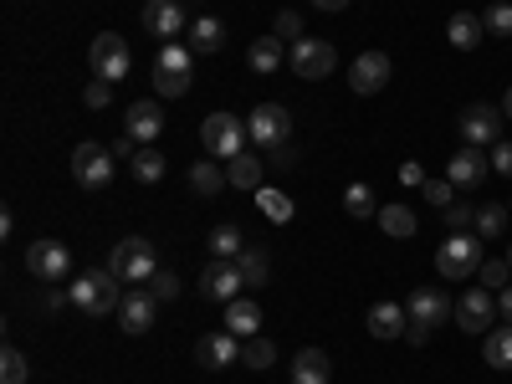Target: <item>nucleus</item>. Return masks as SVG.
Returning a JSON list of instances; mask_svg holds the SVG:
<instances>
[{
  "mask_svg": "<svg viewBox=\"0 0 512 384\" xmlns=\"http://www.w3.org/2000/svg\"><path fill=\"white\" fill-rule=\"evenodd\" d=\"M72 308L77 313H88V318H108V313H118V303H123V282L108 272V267H93V272H82V277H72Z\"/></svg>",
  "mask_w": 512,
  "mask_h": 384,
  "instance_id": "f257e3e1",
  "label": "nucleus"
},
{
  "mask_svg": "<svg viewBox=\"0 0 512 384\" xmlns=\"http://www.w3.org/2000/svg\"><path fill=\"white\" fill-rule=\"evenodd\" d=\"M108 272H113L118 282H128V287L154 282V272H159L154 241H149V236H123V241L113 246V256H108Z\"/></svg>",
  "mask_w": 512,
  "mask_h": 384,
  "instance_id": "f03ea898",
  "label": "nucleus"
},
{
  "mask_svg": "<svg viewBox=\"0 0 512 384\" xmlns=\"http://www.w3.org/2000/svg\"><path fill=\"white\" fill-rule=\"evenodd\" d=\"M190 67H195V52L185 41H164L159 57H154V93L159 98H185L190 93Z\"/></svg>",
  "mask_w": 512,
  "mask_h": 384,
  "instance_id": "7ed1b4c3",
  "label": "nucleus"
},
{
  "mask_svg": "<svg viewBox=\"0 0 512 384\" xmlns=\"http://www.w3.org/2000/svg\"><path fill=\"white\" fill-rule=\"evenodd\" d=\"M200 144H205L210 159H236V154H246V144H251V128H246V118H236V113H210V118L200 123Z\"/></svg>",
  "mask_w": 512,
  "mask_h": 384,
  "instance_id": "20e7f679",
  "label": "nucleus"
},
{
  "mask_svg": "<svg viewBox=\"0 0 512 384\" xmlns=\"http://www.w3.org/2000/svg\"><path fill=\"white\" fill-rule=\"evenodd\" d=\"M477 267H482V236H446L441 241V251H436V272L446 277V282H461V277H477Z\"/></svg>",
  "mask_w": 512,
  "mask_h": 384,
  "instance_id": "39448f33",
  "label": "nucleus"
},
{
  "mask_svg": "<svg viewBox=\"0 0 512 384\" xmlns=\"http://www.w3.org/2000/svg\"><path fill=\"white\" fill-rule=\"evenodd\" d=\"M241 287L246 277H241V262H231V256H210L195 277V292L210 297V303H231V297H241Z\"/></svg>",
  "mask_w": 512,
  "mask_h": 384,
  "instance_id": "423d86ee",
  "label": "nucleus"
},
{
  "mask_svg": "<svg viewBox=\"0 0 512 384\" xmlns=\"http://www.w3.org/2000/svg\"><path fill=\"white\" fill-rule=\"evenodd\" d=\"M113 149H103V144H77L72 149V180L88 190V195H98V190H108L113 185Z\"/></svg>",
  "mask_w": 512,
  "mask_h": 384,
  "instance_id": "0eeeda50",
  "label": "nucleus"
},
{
  "mask_svg": "<svg viewBox=\"0 0 512 384\" xmlns=\"http://www.w3.org/2000/svg\"><path fill=\"white\" fill-rule=\"evenodd\" d=\"M246 128H251V144H256V149L277 154V149L292 139V113H287L282 103H262V108H251Z\"/></svg>",
  "mask_w": 512,
  "mask_h": 384,
  "instance_id": "6e6552de",
  "label": "nucleus"
},
{
  "mask_svg": "<svg viewBox=\"0 0 512 384\" xmlns=\"http://www.w3.org/2000/svg\"><path fill=\"white\" fill-rule=\"evenodd\" d=\"M26 272L36 277V282H62V277H72V251L62 246V241H52V236H41V241H31L26 246Z\"/></svg>",
  "mask_w": 512,
  "mask_h": 384,
  "instance_id": "1a4fd4ad",
  "label": "nucleus"
},
{
  "mask_svg": "<svg viewBox=\"0 0 512 384\" xmlns=\"http://www.w3.org/2000/svg\"><path fill=\"white\" fill-rule=\"evenodd\" d=\"M88 62H93V77H103V82H123L128 72H134V52H128V41L118 31H103L93 41Z\"/></svg>",
  "mask_w": 512,
  "mask_h": 384,
  "instance_id": "9d476101",
  "label": "nucleus"
},
{
  "mask_svg": "<svg viewBox=\"0 0 512 384\" xmlns=\"http://www.w3.org/2000/svg\"><path fill=\"white\" fill-rule=\"evenodd\" d=\"M287 67L297 77H308V82H323L328 72H338V52L328 47V41H318V36H303V41H292Z\"/></svg>",
  "mask_w": 512,
  "mask_h": 384,
  "instance_id": "9b49d317",
  "label": "nucleus"
},
{
  "mask_svg": "<svg viewBox=\"0 0 512 384\" xmlns=\"http://www.w3.org/2000/svg\"><path fill=\"white\" fill-rule=\"evenodd\" d=\"M456 128H461V139L472 144V149H492V144L502 139V108H492V103H472V108H461Z\"/></svg>",
  "mask_w": 512,
  "mask_h": 384,
  "instance_id": "f8f14e48",
  "label": "nucleus"
},
{
  "mask_svg": "<svg viewBox=\"0 0 512 384\" xmlns=\"http://www.w3.org/2000/svg\"><path fill=\"white\" fill-rule=\"evenodd\" d=\"M144 31L159 36V41H180L190 31V16H185L180 0H149L144 6Z\"/></svg>",
  "mask_w": 512,
  "mask_h": 384,
  "instance_id": "ddd939ff",
  "label": "nucleus"
},
{
  "mask_svg": "<svg viewBox=\"0 0 512 384\" xmlns=\"http://www.w3.org/2000/svg\"><path fill=\"white\" fill-rule=\"evenodd\" d=\"M405 313H410L415 328H441L456 308H451V297H446L441 287H415V292H410V303H405Z\"/></svg>",
  "mask_w": 512,
  "mask_h": 384,
  "instance_id": "4468645a",
  "label": "nucleus"
},
{
  "mask_svg": "<svg viewBox=\"0 0 512 384\" xmlns=\"http://www.w3.org/2000/svg\"><path fill=\"white\" fill-rule=\"evenodd\" d=\"M390 57L384 52H364V57H354V67H349V88L359 93V98H374V93H384V82H390Z\"/></svg>",
  "mask_w": 512,
  "mask_h": 384,
  "instance_id": "2eb2a0df",
  "label": "nucleus"
},
{
  "mask_svg": "<svg viewBox=\"0 0 512 384\" xmlns=\"http://www.w3.org/2000/svg\"><path fill=\"white\" fill-rule=\"evenodd\" d=\"M154 318H159V297L154 292H144V287L123 292V303H118V328L123 333H149Z\"/></svg>",
  "mask_w": 512,
  "mask_h": 384,
  "instance_id": "dca6fc26",
  "label": "nucleus"
},
{
  "mask_svg": "<svg viewBox=\"0 0 512 384\" xmlns=\"http://www.w3.org/2000/svg\"><path fill=\"white\" fill-rule=\"evenodd\" d=\"M492 318H502L497 303H492V287H472V292H466L461 303H456V323H461V333H487Z\"/></svg>",
  "mask_w": 512,
  "mask_h": 384,
  "instance_id": "f3484780",
  "label": "nucleus"
},
{
  "mask_svg": "<svg viewBox=\"0 0 512 384\" xmlns=\"http://www.w3.org/2000/svg\"><path fill=\"white\" fill-rule=\"evenodd\" d=\"M241 359V338L236 333H205L200 344H195V364L200 369H226V364H236Z\"/></svg>",
  "mask_w": 512,
  "mask_h": 384,
  "instance_id": "a211bd4d",
  "label": "nucleus"
},
{
  "mask_svg": "<svg viewBox=\"0 0 512 384\" xmlns=\"http://www.w3.org/2000/svg\"><path fill=\"white\" fill-rule=\"evenodd\" d=\"M446 180H451L456 190H482V180H487V154L466 144L461 154H451V164H446Z\"/></svg>",
  "mask_w": 512,
  "mask_h": 384,
  "instance_id": "6ab92c4d",
  "label": "nucleus"
},
{
  "mask_svg": "<svg viewBox=\"0 0 512 384\" xmlns=\"http://www.w3.org/2000/svg\"><path fill=\"white\" fill-rule=\"evenodd\" d=\"M123 134H134L139 144H154L164 134V113L154 108V98H139L134 108L123 113Z\"/></svg>",
  "mask_w": 512,
  "mask_h": 384,
  "instance_id": "aec40b11",
  "label": "nucleus"
},
{
  "mask_svg": "<svg viewBox=\"0 0 512 384\" xmlns=\"http://www.w3.org/2000/svg\"><path fill=\"white\" fill-rule=\"evenodd\" d=\"M364 323H369V333H374V338H384V344H390V338H405V328H410V313H405L400 303H374Z\"/></svg>",
  "mask_w": 512,
  "mask_h": 384,
  "instance_id": "412c9836",
  "label": "nucleus"
},
{
  "mask_svg": "<svg viewBox=\"0 0 512 384\" xmlns=\"http://www.w3.org/2000/svg\"><path fill=\"white\" fill-rule=\"evenodd\" d=\"M221 41H226V26H221L216 16H195V21H190V31H185V47H190L195 57L221 52Z\"/></svg>",
  "mask_w": 512,
  "mask_h": 384,
  "instance_id": "4be33fe9",
  "label": "nucleus"
},
{
  "mask_svg": "<svg viewBox=\"0 0 512 384\" xmlns=\"http://www.w3.org/2000/svg\"><path fill=\"white\" fill-rule=\"evenodd\" d=\"M282 62H287V52H282V36H256V41H251L246 67H251L256 77H272Z\"/></svg>",
  "mask_w": 512,
  "mask_h": 384,
  "instance_id": "5701e85b",
  "label": "nucleus"
},
{
  "mask_svg": "<svg viewBox=\"0 0 512 384\" xmlns=\"http://www.w3.org/2000/svg\"><path fill=\"white\" fill-rule=\"evenodd\" d=\"M226 333L256 338V333H262V308H256L251 297H231V303H226Z\"/></svg>",
  "mask_w": 512,
  "mask_h": 384,
  "instance_id": "b1692460",
  "label": "nucleus"
},
{
  "mask_svg": "<svg viewBox=\"0 0 512 384\" xmlns=\"http://www.w3.org/2000/svg\"><path fill=\"white\" fill-rule=\"evenodd\" d=\"M446 36H451L456 52H472V47H482L487 26H482V16H472V11H456V16L446 21Z\"/></svg>",
  "mask_w": 512,
  "mask_h": 384,
  "instance_id": "393cba45",
  "label": "nucleus"
},
{
  "mask_svg": "<svg viewBox=\"0 0 512 384\" xmlns=\"http://www.w3.org/2000/svg\"><path fill=\"white\" fill-rule=\"evenodd\" d=\"M333 379V364L323 349H303L292 359V384H328Z\"/></svg>",
  "mask_w": 512,
  "mask_h": 384,
  "instance_id": "a878e982",
  "label": "nucleus"
},
{
  "mask_svg": "<svg viewBox=\"0 0 512 384\" xmlns=\"http://www.w3.org/2000/svg\"><path fill=\"white\" fill-rule=\"evenodd\" d=\"M262 175H267L262 154H236V159H226V180H231L236 190H262Z\"/></svg>",
  "mask_w": 512,
  "mask_h": 384,
  "instance_id": "bb28decb",
  "label": "nucleus"
},
{
  "mask_svg": "<svg viewBox=\"0 0 512 384\" xmlns=\"http://www.w3.org/2000/svg\"><path fill=\"white\" fill-rule=\"evenodd\" d=\"M226 185H231V180H226V169H221L216 159H195V164H190V190H195V195L210 200V195H221Z\"/></svg>",
  "mask_w": 512,
  "mask_h": 384,
  "instance_id": "cd10ccee",
  "label": "nucleus"
},
{
  "mask_svg": "<svg viewBox=\"0 0 512 384\" xmlns=\"http://www.w3.org/2000/svg\"><path fill=\"white\" fill-rule=\"evenodd\" d=\"M374 221H379L384 236H395V241H410V236H415V210L400 205V200H395V205H379V216H374Z\"/></svg>",
  "mask_w": 512,
  "mask_h": 384,
  "instance_id": "c85d7f7f",
  "label": "nucleus"
},
{
  "mask_svg": "<svg viewBox=\"0 0 512 384\" xmlns=\"http://www.w3.org/2000/svg\"><path fill=\"white\" fill-rule=\"evenodd\" d=\"M236 262H241L246 287H267V282H272V256H267L262 246H246V251L236 256Z\"/></svg>",
  "mask_w": 512,
  "mask_h": 384,
  "instance_id": "c756f323",
  "label": "nucleus"
},
{
  "mask_svg": "<svg viewBox=\"0 0 512 384\" xmlns=\"http://www.w3.org/2000/svg\"><path fill=\"white\" fill-rule=\"evenodd\" d=\"M507 216H512L507 205H497V200H482V205H477V221H472V226H477V236H482V241H497V236L507 231Z\"/></svg>",
  "mask_w": 512,
  "mask_h": 384,
  "instance_id": "7c9ffc66",
  "label": "nucleus"
},
{
  "mask_svg": "<svg viewBox=\"0 0 512 384\" xmlns=\"http://www.w3.org/2000/svg\"><path fill=\"white\" fill-rule=\"evenodd\" d=\"M128 169H134V180H139V185H159L169 164H164V154H154V144H144L134 159H128Z\"/></svg>",
  "mask_w": 512,
  "mask_h": 384,
  "instance_id": "2f4dec72",
  "label": "nucleus"
},
{
  "mask_svg": "<svg viewBox=\"0 0 512 384\" xmlns=\"http://www.w3.org/2000/svg\"><path fill=\"white\" fill-rule=\"evenodd\" d=\"M492 369H512V323L507 328H487V344H482Z\"/></svg>",
  "mask_w": 512,
  "mask_h": 384,
  "instance_id": "473e14b6",
  "label": "nucleus"
},
{
  "mask_svg": "<svg viewBox=\"0 0 512 384\" xmlns=\"http://www.w3.org/2000/svg\"><path fill=\"white\" fill-rule=\"evenodd\" d=\"M241 364H246V369H272V364H277V344H272V338H262V333L241 338Z\"/></svg>",
  "mask_w": 512,
  "mask_h": 384,
  "instance_id": "72a5a7b5",
  "label": "nucleus"
},
{
  "mask_svg": "<svg viewBox=\"0 0 512 384\" xmlns=\"http://www.w3.org/2000/svg\"><path fill=\"white\" fill-rule=\"evenodd\" d=\"M256 205H262V216H267V221H277V226H287V221L297 216V205H292L282 190H267V185L256 190Z\"/></svg>",
  "mask_w": 512,
  "mask_h": 384,
  "instance_id": "f704fd0d",
  "label": "nucleus"
},
{
  "mask_svg": "<svg viewBox=\"0 0 512 384\" xmlns=\"http://www.w3.org/2000/svg\"><path fill=\"white\" fill-rule=\"evenodd\" d=\"M246 231L241 226H216V231H210L205 241H210V256H231V262H236V256L246 251V241H241Z\"/></svg>",
  "mask_w": 512,
  "mask_h": 384,
  "instance_id": "c9c22d12",
  "label": "nucleus"
},
{
  "mask_svg": "<svg viewBox=\"0 0 512 384\" xmlns=\"http://www.w3.org/2000/svg\"><path fill=\"white\" fill-rule=\"evenodd\" d=\"M31 379V359L21 354V349H0V384H26Z\"/></svg>",
  "mask_w": 512,
  "mask_h": 384,
  "instance_id": "e433bc0d",
  "label": "nucleus"
},
{
  "mask_svg": "<svg viewBox=\"0 0 512 384\" xmlns=\"http://www.w3.org/2000/svg\"><path fill=\"white\" fill-rule=\"evenodd\" d=\"M344 210H349L354 221H369V216H379L374 190H369V185H349V190H344Z\"/></svg>",
  "mask_w": 512,
  "mask_h": 384,
  "instance_id": "4c0bfd02",
  "label": "nucleus"
},
{
  "mask_svg": "<svg viewBox=\"0 0 512 384\" xmlns=\"http://www.w3.org/2000/svg\"><path fill=\"white\" fill-rule=\"evenodd\" d=\"M482 26L492 36H512V6H507V0H492V6L482 11Z\"/></svg>",
  "mask_w": 512,
  "mask_h": 384,
  "instance_id": "58836bf2",
  "label": "nucleus"
},
{
  "mask_svg": "<svg viewBox=\"0 0 512 384\" xmlns=\"http://www.w3.org/2000/svg\"><path fill=\"white\" fill-rule=\"evenodd\" d=\"M420 195L431 200L436 210H446V205L456 200V185H451V180H425V185H420Z\"/></svg>",
  "mask_w": 512,
  "mask_h": 384,
  "instance_id": "ea45409f",
  "label": "nucleus"
},
{
  "mask_svg": "<svg viewBox=\"0 0 512 384\" xmlns=\"http://www.w3.org/2000/svg\"><path fill=\"white\" fill-rule=\"evenodd\" d=\"M472 221H477V205H466V200H451V205H446V226H451V231H466Z\"/></svg>",
  "mask_w": 512,
  "mask_h": 384,
  "instance_id": "a19ab883",
  "label": "nucleus"
},
{
  "mask_svg": "<svg viewBox=\"0 0 512 384\" xmlns=\"http://www.w3.org/2000/svg\"><path fill=\"white\" fill-rule=\"evenodd\" d=\"M272 36H282V41H303V16H297V11H277Z\"/></svg>",
  "mask_w": 512,
  "mask_h": 384,
  "instance_id": "79ce46f5",
  "label": "nucleus"
},
{
  "mask_svg": "<svg viewBox=\"0 0 512 384\" xmlns=\"http://www.w3.org/2000/svg\"><path fill=\"white\" fill-rule=\"evenodd\" d=\"M477 277H482V287H497V292H502V287H507V277H512V262H482V267H477Z\"/></svg>",
  "mask_w": 512,
  "mask_h": 384,
  "instance_id": "37998d69",
  "label": "nucleus"
},
{
  "mask_svg": "<svg viewBox=\"0 0 512 384\" xmlns=\"http://www.w3.org/2000/svg\"><path fill=\"white\" fill-rule=\"evenodd\" d=\"M82 103H88V108H108V103H113V82L93 77V82H88V93H82Z\"/></svg>",
  "mask_w": 512,
  "mask_h": 384,
  "instance_id": "c03bdc74",
  "label": "nucleus"
},
{
  "mask_svg": "<svg viewBox=\"0 0 512 384\" xmlns=\"http://www.w3.org/2000/svg\"><path fill=\"white\" fill-rule=\"evenodd\" d=\"M154 297H164V303H169V297H180V277L169 272V267L154 272Z\"/></svg>",
  "mask_w": 512,
  "mask_h": 384,
  "instance_id": "a18cd8bd",
  "label": "nucleus"
},
{
  "mask_svg": "<svg viewBox=\"0 0 512 384\" xmlns=\"http://www.w3.org/2000/svg\"><path fill=\"white\" fill-rule=\"evenodd\" d=\"M492 169H497L502 180H512V144H507V139L492 144Z\"/></svg>",
  "mask_w": 512,
  "mask_h": 384,
  "instance_id": "49530a36",
  "label": "nucleus"
},
{
  "mask_svg": "<svg viewBox=\"0 0 512 384\" xmlns=\"http://www.w3.org/2000/svg\"><path fill=\"white\" fill-rule=\"evenodd\" d=\"M425 180H431V175H425V169H420L415 159H405V164H400V185H410V190H420Z\"/></svg>",
  "mask_w": 512,
  "mask_h": 384,
  "instance_id": "de8ad7c7",
  "label": "nucleus"
},
{
  "mask_svg": "<svg viewBox=\"0 0 512 384\" xmlns=\"http://www.w3.org/2000/svg\"><path fill=\"white\" fill-rule=\"evenodd\" d=\"M497 313L512 323V282H507V287H502V297H497Z\"/></svg>",
  "mask_w": 512,
  "mask_h": 384,
  "instance_id": "09e8293b",
  "label": "nucleus"
},
{
  "mask_svg": "<svg viewBox=\"0 0 512 384\" xmlns=\"http://www.w3.org/2000/svg\"><path fill=\"white\" fill-rule=\"evenodd\" d=\"M313 6H318V11H349L354 0H313Z\"/></svg>",
  "mask_w": 512,
  "mask_h": 384,
  "instance_id": "8fccbe9b",
  "label": "nucleus"
},
{
  "mask_svg": "<svg viewBox=\"0 0 512 384\" xmlns=\"http://www.w3.org/2000/svg\"><path fill=\"white\" fill-rule=\"evenodd\" d=\"M502 118H512V88H507V98H502Z\"/></svg>",
  "mask_w": 512,
  "mask_h": 384,
  "instance_id": "3c124183",
  "label": "nucleus"
},
{
  "mask_svg": "<svg viewBox=\"0 0 512 384\" xmlns=\"http://www.w3.org/2000/svg\"><path fill=\"white\" fill-rule=\"evenodd\" d=\"M507 262H512V246H507Z\"/></svg>",
  "mask_w": 512,
  "mask_h": 384,
  "instance_id": "603ef678",
  "label": "nucleus"
},
{
  "mask_svg": "<svg viewBox=\"0 0 512 384\" xmlns=\"http://www.w3.org/2000/svg\"><path fill=\"white\" fill-rule=\"evenodd\" d=\"M507 210H512V205H507Z\"/></svg>",
  "mask_w": 512,
  "mask_h": 384,
  "instance_id": "864d4df0",
  "label": "nucleus"
}]
</instances>
